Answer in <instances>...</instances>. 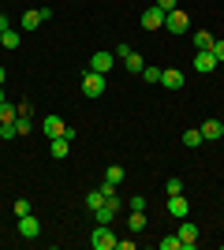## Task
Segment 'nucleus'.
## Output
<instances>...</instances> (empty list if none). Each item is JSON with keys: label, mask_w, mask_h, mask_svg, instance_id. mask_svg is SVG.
<instances>
[{"label": "nucleus", "mask_w": 224, "mask_h": 250, "mask_svg": "<svg viewBox=\"0 0 224 250\" xmlns=\"http://www.w3.org/2000/svg\"><path fill=\"white\" fill-rule=\"evenodd\" d=\"M120 209H123V202H120V194H108V198H105V202H101V206L94 209V220H97V224H112Z\"/></svg>", "instance_id": "f257e3e1"}, {"label": "nucleus", "mask_w": 224, "mask_h": 250, "mask_svg": "<svg viewBox=\"0 0 224 250\" xmlns=\"http://www.w3.org/2000/svg\"><path fill=\"white\" fill-rule=\"evenodd\" d=\"M90 243H94V250H116V235H112V224H97L94 235H90Z\"/></svg>", "instance_id": "f03ea898"}, {"label": "nucleus", "mask_w": 224, "mask_h": 250, "mask_svg": "<svg viewBox=\"0 0 224 250\" xmlns=\"http://www.w3.org/2000/svg\"><path fill=\"white\" fill-rule=\"evenodd\" d=\"M41 131H45L49 138H60V135L75 138V127H67L64 120H60V116H45V120H41Z\"/></svg>", "instance_id": "7ed1b4c3"}, {"label": "nucleus", "mask_w": 224, "mask_h": 250, "mask_svg": "<svg viewBox=\"0 0 224 250\" xmlns=\"http://www.w3.org/2000/svg\"><path fill=\"white\" fill-rule=\"evenodd\" d=\"M82 94H86V97H101V94H105V75L86 71V75H82Z\"/></svg>", "instance_id": "20e7f679"}, {"label": "nucleus", "mask_w": 224, "mask_h": 250, "mask_svg": "<svg viewBox=\"0 0 224 250\" xmlns=\"http://www.w3.org/2000/svg\"><path fill=\"white\" fill-rule=\"evenodd\" d=\"M164 30H172V34H187V30H191V19H187V15L176 8V11H168V15H164Z\"/></svg>", "instance_id": "39448f33"}, {"label": "nucleus", "mask_w": 224, "mask_h": 250, "mask_svg": "<svg viewBox=\"0 0 224 250\" xmlns=\"http://www.w3.org/2000/svg\"><path fill=\"white\" fill-rule=\"evenodd\" d=\"M176 235H180L183 250H194V243H198V224H194V220H187V217H183V224H180V231H176Z\"/></svg>", "instance_id": "423d86ee"}, {"label": "nucleus", "mask_w": 224, "mask_h": 250, "mask_svg": "<svg viewBox=\"0 0 224 250\" xmlns=\"http://www.w3.org/2000/svg\"><path fill=\"white\" fill-rule=\"evenodd\" d=\"M164 15H168V11H161L157 4H149V8L142 11V26H146V30H161V26H164Z\"/></svg>", "instance_id": "0eeeda50"}, {"label": "nucleus", "mask_w": 224, "mask_h": 250, "mask_svg": "<svg viewBox=\"0 0 224 250\" xmlns=\"http://www.w3.org/2000/svg\"><path fill=\"white\" fill-rule=\"evenodd\" d=\"M19 235H22V239H38V235H41V220L34 217V213L19 217Z\"/></svg>", "instance_id": "6e6552de"}, {"label": "nucleus", "mask_w": 224, "mask_h": 250, "mask_svg": "<svg viewBox=\"0 0 224 250\" xmlns=\"http://www.w3.org/2000/svg\"><path fill=\"white\" fill-rule=\"evenodd\" d=\"M198 131H202L205 142H221V138H224V120H202Z\"/></svg>", "instance_id": "1a4fd4ad"}, {"label": "nucleus", "mask_w": 224, "mask_h": 250, "mask_svg": "<svg viewBox=\"0 0 224 250\" xmlns=\"http://www.w3.org/2000/svg\"><path fill=\"white\" fill-rule=\"evenodd\" d=\"M213 67H217L213 49H198V56H194V71H198V75H209Z\"/></svg>", "instance_id": "9d476101"}, {"label": "nucleus", "mask_w": 224, "mask_h": 250, "mask_svg": "<svg viewBox=\"0 0 224 250\" xmlns=\"http://www.w3.org/2000/svg\"><path fill=\"white\" fill-rule=\"evenodd\" d=\"M90 71H97V75H108L112 71V52H94V56H90Z\"/></svg>", "instance_id": "9b49d317"}, {"label": "nucleus", "mask_w": 224, "mask_h": 250, "mask_svg": "<svg viewBox=\"0 0 224 250\" xmlns=\"http://www.w3.org/2000/svg\"><path fill=\"white\" fill-rule=\"evenodd\" d=\"M191 213V206H187V198L183 194H168V217H176V220H183Z\"/></svg>", "instance_id": "f8f14e48"}, {"label": "nucleus", "mask_w": 224, "mask_h": 250, "mask_svg": "<svg viewBox=\"0 0 224 250\" xmlns=\"http://www.w3.org/2000/svg\"><path fill=\"white\" fill-rule=\"evenodd\" d=\"M49 142H53V157H56V161H64V157L71 153V142H75V138L60 135V138H49Z\"/></svg>", "instance_id": "ddd939ff"}, {"label": "nucleus", "mask_w": 224, "mask_h": 250, "mask_svg": "<svg viewBox=\"0 0 224 250\" xmlns=\"http://www.w3.org/2000/svg\"><path fill=\"white\" fill-rule=\"evenodd\" d=\"M161 83L168 86V90H180L183 86V71L180 67H168V71H161Z\"/></svg>", "instance_id": "4468645a"}, {"label": "nucleus", "mask_w": 224, "mask_h": 250, "mask_svg": "<svg viewBox=\"0 0 224 250\" xmlns=\"http://www.w3.org/2000/svg\"><path fill=\"white\" fill-rule=\"evenodd\" d=\"M191 42H194V49H213L217 38H213L209 30H194V34H191Z\"/></svg>", "instance_id": "2eb2a0df"}, {"label": "nucleus", "mask_w": 224, "mask_h": 250, "mask_svg": "<svg viewBox=\"0 0 224 250\" xmlns=\"http://www.w3.org/2000/svg\"><path fill=\"white\" fill-rule=\"evenodd\" d=\"M123 63H127L131 75H142V67H146V60H142L139 52H131V56H123Z\"/></svg>", "instance_id": "dca6fc26"}, {"label": "nucleus", "mask_w": 224, "mask_h": 250, "mask_svg": "<svg viewBox=\"0 0 224 250\" xmlns=\"http://www.w3.org/2000/svg\"><path fill=\"white\" fill-rule=\"evenodd\" d=\"M19 42H22L19 30H4L0 34V45H4V49H19Z\"/></svg>", "instance_id": "f3484780"}, {"label": "nucleus", "mask_w": 224, "mask_h": 250, "mask_svg": "<svg viewBox=\"0 0 224 250\" xmlns=\"http://www.w3.org/2000/svg\"><path fill=\"white\" fill-rule=\"evenodd\" d=\"M127 228H131V231H142V228H146V209H135V213H131Z\"/></svg>", "instance_id": "a211bd4d"}, {"label": "nucleus", "mask_w": 224, "mask_h": 250, "mask_svg": "<svg viewBox=\"0 0 224 250\" xmlns=\"http://www.w3.org/2000/svg\"><path fill=\"white\" fill-rule=\"evenodd\" d=\"M15 116H19V108H15V104H0V124H15Z\"/></svg>", "instance_id": "6ab92c4d"}, {"label": "nucleus", "mask_w": 224, "mask_h": 250, "mask_svg": "<svg viewBox=\"0 0 224 250\" xmlns=\"http://www.w3.org/2000/svg\"><path fill=\"white\" fill-rule=\"evenodd\" d=\"M41 11H26V15H22V30H34V26H41Z\"/></svg>", "instance_id": "aec40b11"}, {"label": "nucleus", "mask_w": 224, "mask_h": 250, "mask_svg": "<svg viewBox=\"0 0 224 250\" xmlns=\"http://www.w3.org/2000/svg\"><path fill=\"white\" fill-rule=\"evenodd\" d=\"M30 131H34L30 116H15V135H22V138H26V135H30Z\"/></svg>", "instance_id": "412c9836"}, {"label": "nucleus", "mask_w": 224, "mask_h": 250, "mask_svg": "<svg viewBox=\"0 0 224 250\" xmlns=\"http://www.w3.org/2000/svg\"><path fill=\"white\" fill-rule=\"evenodd\" d=\"M105 179L116 187V183H123V165H108V172H105Z\"/></svg>", "instance_id": "4be33fe9"}, {"label": "nucleus", "mask_w": 224, "mask_h": 250, "mask_svg": "<svg viewBox=\"0 0 224 250\" xmlns=\"http://www.w3.org/2000/svg\"><path fill=\"white\" fill-rule=\"evenodd\" d=\"M101 202H105V190H101V187L86 194V209H97V206H101Z\"/></svg>", "instance_id": "5701e85b"}, {"label": "nucleus", "mask_w": 224, "mask_h": 250, "mask_svg": "<svg viewBox=\"0 0 224 250\" xmlns=\"http://www.w3.org/2000/svg\"><path fill=\"white\" fill-rule=\"evenodd\" d=\"M202 142H205V138H202V131H187V135H183V146H202Z\"/></svg>", "instance_id": "b1692460"}, {"label": "nucleus", "mask_w": 224, "mask_h": 250, "mask_svg": "<svg viewBox=\"0 0 224 250\" xmlns=\"http://www.w3.org/2000/svg\"><path fill=\"white\" fill-rule=\"evenodd\" d=\"M161 250H183L180 235H168V239H161Z\"/></svg>", "instance_id": "393cba45"}, {"label": "nucleus", "mask_w": 224, "mask_h": 250, "mask_svg": "<svg viewBox=\"0 0 224 250\" xmlns=\"http://www.w3.org/2000/svg\"><path fill=\"white\" fill-rule=\"evenodd\" d=\"M142 79L146 83H161V67H142Z\"/></svg>", "instance_id": "a878e982"}, {"label": "nucleus", "mask_w": 224, "mask_h": 250, "mask_svg": "<svg viewBox=\"0 0 224 250\" xmlns=\"http://www.w3.org/2000/svg\"><path fill=\"white\" fill-rule=\"evenodd\" d=\"M11 209H15V217H26V213H30V202H26V198H19V202H15V206H11Z\"/></svg>", "instance_id": "bb28decb"}, {"label": "nucleus", "mask_w": 224, "mask_h": 250, "mask_svg": "<svg viewBox=\"0 0 224 250\" xmlns=\"http://www.w3.org/2000/svg\"><path fill=\"white\" fill-rule=\"evenodd\" d=\"M164 190H168V194H183V179H168Z\"/></svg>", "instance_id": "cd10ccee"}, {"label": "nucleus", "mask_w": 224, "mask_h": 250, "mask_svg": "<svg viewBox=\"0 0 224 250\" xmlns=\"http://www.w3.org/2000/svg\"><path fill=\"white\" fill-rule=\"evenodd\" d=\"M0 138L8 142V138H15V124H0Z\"/></svg>", "instance_id": "c85d7f7f"}, {"label": "nucleus", "mask_w": 224, "mask_h": 250, "mask_svg": "<svg viewBox=\"0 0 224 250\" xmlns=\"http://www.w3.org/2000/svg\"><path fill=\"white\" fill-rule=\"evenodd\" d=\"M213 56H217V63H224V42H221V38L213 42Z\"/></svg>", "instance_id": "c756f323"}, {"label": "nucleus", "mask_w": 224, "mask_h": 250, "mask_svg": "<svg viewBox=\"0 0 224 250\" xmlns=\"http://www.w3.org/2000/svg\"><path fill=\"white\" fill-rule=\"evenodd\" d=\"M131 52H135V49H131L127 42H120V45H116V56H120V60H123V56H131Z\"/></svg>", "instance_id": "7c9ffc66"}, {"label": "nucleus", "mask_w": 224, "mask_h": 250, "mask_svg": "<svg viewBox=\"0 0 224 250\" xmlns=\"http://www.w3.org/2000/svg\"><path fill=\"white\" fill-rule=\"evenodd\" d=\"M153 4H157L161 11H176V0H153Z\"/></svg>", "instance_id": "2f4dec72"}, {"label": "nucleus", "mask_w": 224, "mask_h": 250, "mask_svg": "<svg viewBox=\"0 0 224 250\" xmlns=\"http://www.w3.org/2000/svg\"><path fill=\"white\" fill-rule=\"evenodd\" d=\"M8 30V15H0V34Z\"/></svg>", "instance_id": "473e14b6"}, {"label": "nucleus", "mask_w": 224, "mask_h": 250, "mask_svg": "<svg viewBox=\"0 0 224 250\" xmlns=\"http://www.w3.org/2000/svg\"><path fill=\"white\" fill-rule=\"evenodd\" d=\"M4 79H8V71H4V67H0V86H4Z\"/></svg>", "instance_id": "72a5a7b5"}, {"label": "nucleus", "mask_w": 224, "mask_h": 250, "mask_svg": "<svg viewBox=\"0 0 224 250\" xmlns=\"http://www.w3.org/2000/svg\"><path fill=\"white\" fill-rule=\"evenodd\" d=\"M0 104H4V90H0Z\"/></svg>", "instance_id": "f704fd0d"}]
</instances>
